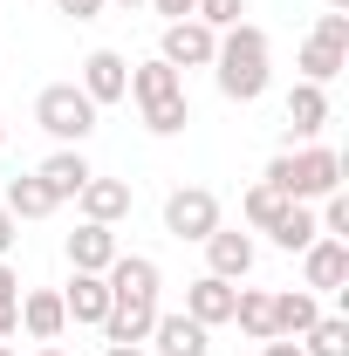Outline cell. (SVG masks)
Listing matches in <instances>:
<instances>
[{"mask_svg":"<svg viewBox=\"0 0 349 356\" xmlns=\"http://www.w3.org/2000/svg\"><path fill=\"white\" fill-rule=\"evenodd\" d=\"M213 76H219V96H226V103H261L267 96V35L254 21H233V28L219 35Z\"/></svg>","mask_w":349,"mask_h":356,"instance_id":"6da1fadb","label":"cell"},{"mask_svg":"<svg viewBox=\"0 0 349 356\" xmlns=\"http://www.w3.org/2000/svg\"><path fill=\"white\" fill-rule=\"evenodd\" d=\"M261 185H274L281 199L308 206V199H329V192H343V158H336V151H322V144H308V151H288V158H274Z\"/></svg>","mask_w":349,"mask_h":356,"instance_id":"7a4b0ae2","label":"cell"},{"mask_svg":"<svg viewBox=\"0 0 349 356\" xmlns=\"http://www.w3.org/2000/svg\"><path fill=\"white\" fill-rule=\"evenodd\" d=\"M35 124H42L55 144H83V137L96 131V103H89L76 83H48L42 96H35Z\"/></svg>","mask_w":349,"mask_h":356,"instance_id":"3957f363","label":"cell"},{"mask_svg":"<svg viewBox=\"0 0 349 356\" xmlns=\"http://www.w3.org/2000/svg\"><path fill=\"white\" fill-rule=\"evenodd\" d=\"M213 55H219V35L206 28V21H165V48H158V62H172L178 76L185 69H213Z\"/></svg>","mask_w":349,"mask_h":356,"instance_id":"277c9868","label":"cell"},{"mask_svg":"<svg viewBox=\"0 0 349 356\" xmlns=\"http://www.w3.org/2000/svg\"><path fill=\"white\" fill-rule=\"evenodd\" d=\"M213 226H219V199L206 185H185V192L165 199V233H172V240H206Z\"/></svg>","mask_w":349,"mask_h":356,"instance_id":"5b68a950","label":"cell"},{"mask_svg":"<svg viewBox=\"0 0 349 356\" xmlns=\"http://www.w3.org/2000/svg\"><path fill=\"white\" fill-rule=\"evenodd\" d=\"M76 89H83L96 110H103V103H124V96H131V62H124L117 48H89L83 55V83Z\"/></svg>","mask_w":349,"mask_h":356,"instance_id":"8992f818","label":"cell"},{"mask_svg":"<svg viewBox=\"0 0 349 356\" xmlns=\"http://www.w3.org/2000/svg\"><path fill=\"white\" fill-rule=\"evenodd\" d=\"M302 281H308V295H336L349 281V240H329V233H315L302 247Z\"/></svg>","mask_w":349,"mask_h":356,"instance_id":"52a82bcc","label":"cell"},{"mask_svg":"<svg viewBox=\"0 0 349 356\" xmlns=\"http://www.w3.org/2000/svg\"><path fill=\"white\" fill-rule=\"evenodd\" d=\"M233 281H219V274H199L192 288H185V315L199 322V329H219V322H233Z\"/></svg>","mask_w":349,"mask_h":356,"instance_id":"ba28073f","label":"cell"},{"mask_svg":"<svg viewBox=\"0 0 349 356\" xmlns=\"http://www.w3.org/2000/svg\"><path fill=\"white\" fill-rule=\"evenodd\" d=\"M110 261H117V226L83 220L69 233V267H76V274H110Z\"/></svg>","mask_w":349,"mask_h":356,"instance_id":"9c48e42d","label":"cell"},{"mask_svg":"<svg viewBox=\"0 0 349 356\" xmlns=\"http://www.w3.org/2000/svg\"><path fill=\"white\" fill-rule=\"evenodd\" d=\"M131 96H137V110L185 103V76H178L172 62H137V69H131Z\"/></svg>","mask_w":349,"mask_h":356,"instance_id":"30bf717a","label":"cell"},{"mask_svg":"<svg viewBox=\"0 0 349 356\" xmlns=\"http://www.w3.org/2000/svg\"><path fill=\"white\" fill-rule=\"evenodd\" d=\"M48 185V199H55V206H62V199H76V192H83L89 178V158H83V144H62V151H55V158H42V172H35Z\"/></svg>","mask_w":349,"mask_h":356,"instance_id":"8fae6325","label":"cell"},{"mask_svg":"<svg viewBox=\"0 0 349 356\" xmlns=\"http://www.w3.org/2000/svg\"><path fill=\"white\" fill-rule=\"evenodd\" d=\"M199 247H206V261H213L219 281H247V274H254V240H247V233H226V226H213Z\"/></svg>","mask_w":349,"mask_h":356,"instance_id":"7c38bea8","label":"cell"},{"mask_svg":"<svg viewBox=\"0 0 349 356\" xmlns=\"http://www.w3.org/2000/svg\"><path fill=\"white\" fill-rule=\"evenodd\" d=\"M103 281H110V295H124V302H158V261H151V254H117Z\"/></svg>","mask_w":349,"mask_h":356,"instance_id":"4fadbf2b","label":"cell"},{"mask_svg":"<svg viewBox=\"0 0 349 356\" xmlns=\"http://www.w3.org/2000/svg\"><path fill=\"white\" fill-rule=\"evenodd\" d=\"M76 206H83V220L117 226L124 213H131V185H124V178H89L83 192H76Z\"/></svg>","mask_w":349,"mask_h":356,"instance_id":"5bb4252c","label":"cell"},{"mask_svg":"<svg viewBox=\"0 0 349 356\" xmlns=\"http://www.w3.org/2000/svg\"><path fill=\"white\" fill-rule=\"evenodd\" d=\"M151 322H158V302H124V295H110L103 336H110V343H151Z\"/></svg>","mask_w":349,"mask_h":356,"instance_id":"9a60e30c","label":"cell"},{"mask_svg":"<svg viewBox=\"0 0 349 356\" xmlns=\"http://www.w3.org/2000/svg\"><path fill=\"white\" fill-rule=\"evenodd\" d=\"M322 322V302L308 295V288H281L274 295V336H288V343H302L308 329Z\"/></svg>","mask_w":349,"mask_h":356,"instance_id":"2e32d148","label":"cell"},{"mask_svg":"<svg viewBox=\"0 0 349 356\" xmlns=\"http://www.w3.org/2000/svg\"><path fill=\"white\" fill-rule=\"evenodd\" d=\"M151 343H158V356H206V350H213L206 329H199L185 309H178V315H158V322H151Z\"/></svg>","mask_w":349,"mask_h":356,"instance_id":"e0dca14e","label":"cell"},{"mask_svg":"<svg viewBox=\"0 0 349 356\" xmlns=\"http://www.w3.org/2000/svg\"><path fill=\"white\" fill-rule=\"evenodd\" d=\"M21 329H28L35 343H55V336L69 329V309H62V295H55V288H35V295H21Z\"/></svg>","mask_w":349,"mask_h":356,"instance_id":"ac0fdd59","label":"cell"},{"mask_svg":"<svg viewBox=\"0 0 349 356\" xmlns=\"http://www.w3.org/2000/svg\"><path fill=\"white\" fill-rule=\"evenodd\" d=\"M62 309H69V322H96V329H103V315H110V281H103V274H76V281L62 288Z\"/></svg>","mask_w":349,"mask_h":356,"instance_id":"d6986e66","label":"cell"},{"mask_svg":"<svg viewBox=\"0 0 349 356\" xmlns=\"http://www.w3.org/2000/svg\"><path fill=\"white\" fill-rule=\"evenodd\" d=\"M322 124H329V89L295 83L288 89V137H315Z\"/></svg>","mask_w":349,"mask_h":356,"instance_id":"ffe728a7","label":"cell"},{"mask_svg":"<svg viewBox=\"0 0 349 356\" xmlns=\"http://www.w3.org/2000/svg\"><path fill=\"white\" fill-rule=\"evenodd\" d=\"M233 322H240L254 343H267V336H274V295H267V288H240V295H233Z\"/></svg>","mask_w":349,"mask_h":356,"instance_id":"44dd1931","label":"cell"},{"mask_svg":"<svg viewBox=\"0 0 349 356\" xmlns=\"http://www.w3.org/2000/svg\"><path fill=\"white\" fill-rule=\"evenodd\" d=\"M0 206H7L14 220H48V213H55V199H48V185L35 172H28V178H7V199H0Z\"/></svg>","mask_w":349,"mask_h":356,"instance_id":"7402d4cb","label":"cell"},{"mask_svg":"<svg viewBox=\"0 0 349 356\" xmlns=\"http://www.w3.org/2000/svg\"><path fill=\"white\" fill-rule=\"evenodd\" d=\"M267 233H274V247H281V254H302L308 240H315V233H322V220H315V213H308V206H288V213H281V220L267 226Z\"/></svg>","mask_w":349,"mask_h":356,"instance_id":"603a6c76","label":"cell"},{"mask_svg":"<svg viewBox=\"0 0 349 356\" xmlns=\"http://www.w3.org/2000/svg\"><path fill=\"white\" fill-rule=\"evenodd\" d=\"M343 62H349L343 48H322V42H315V35H308V42H302V83L329 89V83H336V76H343Z\"/></svg>","mask_w":349,"mask_h":356,"instance_id":"cb8c5ba5","label":"cell"},{"mask_svg":"<svg viewBox=\"0 0 349 356\" xmlns=\"http://www.w3.org/2000/svg\"><path fill=\"white\" fill-rule=\"evenodd\" d=\"M302 356H349V322L343 315H322V322L302 336Z\"/></svg>","mask_w":349,"mask_h":356,"instance_id":"d4e9b609","label":"cell"},{"mask_svg":"<svg viewBox=\"0 0 349 356\" xmlns=\"http://www.w3.org/2000/svg\"><path fill=\"white\" fill-rule=\"evenodd\" d=\"M288 206H295V199H281V192H274V185H254V192H247V206H240V213H247V226H274L281 220V213H288Z\"/></svg>","mask_w":349,"mask_h":356,"instance_id":"484cf974","label":"cell"},{"mask_svg":"<svg viewBox=\"0 0 349 356\" xmlns=\"http://www.w3.org/2000/svg\"><path fill=\"white\" fill-rule=\"evenodd\" d=\"M240 14H247V0H192V21H206L213 35H226Z\"/></svg>","mask_w":349,"mask_h":356,"instance_id":"4316f807","label":"cell"},{"mask_svg":"<svg viewBox=\"0 0 349 356\" xmlns=\"http://www.w3.org/2000/svg\"><path fill=\"white\" fill-rule=\"evenodd\" d=\"M322 233H329V240H349V199H343V192L322 199Z\"/></svg>","mask_w":349,"mask_h":356,"instance_id":"83f0119b","label":"cell"},{"mask_svg":"<svg viewBox=\"0 0 349 356\" xmlns=\"http://www.w3.org/2000/svg\"><path fill=\"white\" fill-rule=\"evenodd\" d=\"M315 42H322V48H343V55H349V14H322V21H315Z\"/></svg>","mask_w":349,"mask_h":356,"instance_id":"f1b7e54d","label":"cell"},{"mask_svg":"<svg viewBox=\"0 0 349 356\" xmlns=\"http://www.w3.org/2000/svg\"><path fill=\"white\" fill-rule=\"evenodd\" d=\"M14 329H21V295H7V302H0V336H14Z\"/></svg>","mask_w":349,"mask_h":356,"instance_id":"f546056e","label":"cell"},{"mask_svg":"<svg viewBox=\"0 0 349 356\" xmlns=\"http://www.w3.org/2000/svg\"><path fill=\"white\" fill-rule=\"evenodd\" d=\"M55 7H62V14H76V21H96V14H103V0H55Z\"/></svg>","mask_w":349,"mask_h":356,"instance_id":"4dcf8cb0","label":"cell"},{"mask_svg":"<svg viewBox=\"0 0 349 356\" xmlns=\"http://www.w3.org/2000/svg\"><path fill=\"white\" fill-rule=\"evenodd\" d=\"M14 240H21V220H14V213L0 206V261H7V247H14Z\"/></svg>","mask_w":349,"mask_h":356,"instance_id":"1f68e13d","label":"cell"},{"mask_svg":"<svg viewBox=\"0 0 349 356\" xmlns=\"http://www.w3.org/2000/svg\"><path fill=\"white\" fill-rule=\"evenodd\" d=\"M261 356H302V343H288V336H267Z\"/></svg>","mask_w":349,"mask_h":356,"instance_id":"d6a6232c","label":"cell"},{"mask_svg":"<svg viewBox=\"0 0 349 356\" xmlns=\"http://www.w3.org/2000/svg\"><path fill=\"white\" fill-rule=\"evenodd\" d=\"M158 14H165V21H185V14H192V0H158Z\"/></svg>","mask_w":349,"mask_h":356,"instance_id":"836d02e7","label":"cell"},{"mask_svg":"<svg viewBox=\"0 0 349 356\" xmlns=\"http://www.w3.org/2000/svg\"><path fill=\"white\" fill-rule=\"evenodd\" d=\"M7 295H21V281H14V267L0 261V302H7Z\"/></svg>","mask_w":349,"mask_h":356,"instance_id":"e575fe53","label":"cell"},{"mask_svg":"<svg viewBox=\"0 0 349 356\" xmlns=\"http://www.w3.org/2000/svg\"><path fill=\"white\" fill-rule=\"evenodd\" d=\"M103 356H144V343H110Z\"/></svg>","mask_w":349,"mask_h":356,"instance_id":"d590c367","label":"cell"},{"mask_svg":"<svg viewBox=\"0 0 349 356\" xmlns=\"http://www.w3.org/2000/svg\"><path fill=\"white\" fill-rule=\"evenodd\" d=\"M329 14H349V0H329Z\"/></svg>","mask_w":349,"mask_h":356,"instance_id":"8d00e7d4","label":"cell"},{"mask_svg":"<svg viewBox=\"0 0 349 356\" xmlns=\"http://www.w3.org/2000/svg\"><path fill=\"white\" fill-rule=\"evenodd\" d=\"M42 356H62V350H55V343H48V350H42Z\"/></svg>","mask_w":349,"mask_h":356,"instance_id":"74e56055","label":"cell"},{"mask_svg":"<svg viewBox=\"0 0 349 356\" xmlns=\"http://www.w3.org/2000/svg\"><path fill=\"white\" fill-rule=\"evenodd\" d=\"M0 144H7V124H0Z\"/></svg>","mask_w":349,"mask_h":356,"instance_id":"f35d334b","label":"cell"},{"mask_svg":"<svg viewBox=\"0 0 349 356\" xmlns=\"http://www.w3.org/2000/svg\"><path fill=\"white\" fill-rule=\"evenodd\" d=\"M117 7H137V0H117Z\"/></svg>","mask_w":349,"mask_h":356,"instance_id":"ab89813d","label":"cell"},{"mask_svg":"<svg viewBox=\"0 0 349 356\" xmlns=\"http://www.w3.org/2000/svg\"><path fill=\"white\" fill-rule=\"evenodd\" d=\"M0 356H7V343H0Z\"/></svg>","mask_w":349,"mask_h":356,"instance_id":"60d3db41","label":"cell"}]
</instances>
